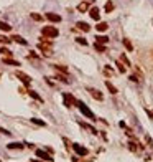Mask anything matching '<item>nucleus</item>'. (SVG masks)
Masks as SVG:
<instances>
[{
  "label": "nucleus",
  "mask_w": 153,
  "mask_h": 162,
  "mask_svg": "<svg viewBox=\"0 0 153 162\" xmlns=\"http://www.w3.org/2000/svg\"><path fill=\"white\" fill-rule=\"evenodd\" d=\"M15 76H17V78H20V81H22V83L25 84V86H30V83H31V78L28 76V74L22 73V71H17V73H15Z\"/></svg>",
  "instance_id": "obj_4"
},
{
  "label": "nucleus",
  "mask_w": 153,
  "mask_h": 162,
  "mask_svg": "<svg viewBox=\"0 0 153 162\" xmlns=\"http://www.w3.org/2000/svg\"><path fill=\"white\" fill-rule=\"evenodd\" d=\"M105 86H107V89L110 91V94H117V88L110 83V81H105Z\"/></svg>",
  "instance_id": "obj_13"
},
{
  "label": "nucleus",
  "mask_w": 153,
  "mask_h": 162,
  "mask_svg": "<svg viewBox=\"0 0 153 162\" xmlns=\"http://www.w3.org/2000/svg\"><path fill=\"white\" fill-rule=\"evenodd\" d=\"M56 79H60L61 81V83H69V79H66V78H64V74H56Z\"/></svg>",
  "instance_id": "obj_26"
},
{
  "label": "nucleus",
  "mask_w": 153,
  "mask_h": 162,
  "mask_svg": "<svg viewBox=\"0 0 153 162\" xmlns=\"http://www.w3.org/2000/svg\"><path fill=\"white\" fill-rule=\"evenodd\" d=\"M112 10H114V3L112 2H107V3H105V12L109 13V12H112Z\"/></svg>",
  "instance_id": "obj_25"
},
{
  "label": "nucleus",
  "mask_w": 153,
  "mask_h": 162,
  "mask_svg": "<svg viewBox=\"0 0 153 162\" xmlns=\"http://www.w3.org/2000/svg\"><path fill=\"white\" fill-rule=\"evenodd\" d=\"M146 113H148V116H150V118L153 119V111H148V109H146Z\"/></svg>",
  "instance_id": "obj_32"
},
{
  "label": "nucleus",
  "mask_w": 153,
  "mask_h": 162,
  "mask_svg": "<svg viewBox=\"0 0 153 162\" xmlns=\"http://www.w3.org/2000/svg\"><path fill=\"white\" fill-rule=\"evenodd\" d=\"M31 18H33V20H38V22H40L41 18H43V17H41V15H38V13H31Z\"/></svg>",
  "instance_id": "obj_30"
},
{
  "label": "nucleus",
  "mask_w": 153,
  "mask_h": 162,
  "mask_svg": "<svg viewBox=\"0 0 153 162\" xmlns=\"http://www.w3.org/2000/svg\"><path fill=\"white\" fill-rule=\"evenodd\" d=\"M28 94H30V96L33 98V99H38L40 103H43V99H41V96L38 94V93H35V91H28Z\"/></svg>",
  "instance_id": "obj_20"
},
{
  "label": "nucleus",
  "mask_w": 153,
  "mask_h": 162,
  "mask_svg": "<svg viewBox=\"0 0 153 162\" xmlns=\"http://www.w3.org/2000/svg\"><path fill=\"white\" fill-rule=\"evenodd\" d=\"M96 42L105 45V43H109V37H102V35H99V37H96Z\"/></svg>",
  "instance_id": "obj_15"
},
{
  "label": "nucleus",
  "mask_w": 153,
  "mask_h": 162,
  "mask_svg": "<svg viewBox=\"0 0 153 162\" xmlns=\"http://www.w3.org/2000/svg\"><path fill=\"white\" fill-rule=\"evenodd\" d=\"M0 53H2L3 56H7V58H12V51L8 48H0Z\"/></svg>",
  "instance_id": "obj_22"
},
{
  "label": "nucleus",
  "mask_w": 153,
  "mask_h": 162,
  "mask_svg": "<svg viewBox=\"0 0 153 162\" xmlns=\"http://www.w3.org/2000/svg\"><path fill=\"white\" fill-rule=\"evenodd\" d=\"M117 68H119V71H120V73H125V66H123L122 63H117Z\"/></svg>",
  "instance_id": "obj_28"
},
{
  "label": "nucleus",
  "mask_w": 153,
  "mask_h": 162,
  "mask_svg": "<svg viewBox=\"0 0 153 162\" xmlns=\"http://www.w3.org/2000/svg\"><path fill=\"white\" fill-rule=\"evenodd\" d=\"M87 8H89V2H82V3L78 5V10L79 12H86Z\"/></svg>",
  "instance_id": "obj_17"
},
{
  "label": "nucleus",
  "mask_w": 153,
  "mask_h": 162,
  "mask_svg": "<svg viewBox=\"0 0 153 162\" xmlns=\"http://www.w3.org/2000/svg\"><path fill=\"white\" fill-rule=\"evenodd\" d=\"M0 30H2V32H12V27L8 25L7 22H0Z\"/></svg>",
  "instance_id": "obj_14"
},
{
  "label": "nucleus",
  "mask_w": 153,
  "mask_h": 162,
  "mask_svg": "<svg viewBox=\"0 0 153 162\" xmlns=\"http://www.w3.org/2000/svg\"><path fill=\"white\" fill-rule=\"evenodd\" d=\"M87 2H94V0H87Z\"/></svg>",
  "instance_id": "obj_33"
},
{
  "label": "nucleus",
  "mask_w": 153,
  "mask_h": 162,
  "mask_svg": "<svg viewBox=\"0 0 153 162\" xmlns=\"http://www.w3.org/2000/svg\"><path fill=\"white\" fill-rule=\"evenodd\" d=\"M36 155L40 159H43L45 162H51L53 159H51V155L48 154V152H45V150H41V149H36Z\"/></svg>",
  "instance_id": "obj_7"
},
{
  "label": "nucleus",
  "mask_w": 153,
  "mask_h": 162,
  "mask_svg": "<svg viewBox=\"0 0 153 162\" xmlns=\"http://www.w3.org/2000/svg\"><path fill=\"white\" fill-rule=\"evenodd\" d=\"M76 42H78L79 45H87V42H86V38H82V37H78V38H76Z\"/></svg>",
  "instance_id": "obj_27"
},
{
  "label": "nucleus",
  "mask_w": 153,
  "mask_h": 162,
  "mask_svg": "<svg viewBox=\"0 0 153 162\" xmlns=\"http://www.w3.org/2000/svg\"><path fill=\"white\" fill-rule=\"evenodd\" d=\"M0 162H2V160H0Z\"/></svg>",
  "instance_id": "obj_34"
},
{
  "label": "nucleus",
  "mask_w": 153,
  "mask_h": 162,
  "mask_svg": "<svg viewBox=\"0 0 153 162\" xmlns=\"http://www.w3.org/2000/svg\"><path fill=\"white\" fill-rule=\"evenodd\" d=\"M76 27H78V30H82V32H91V27L87 25L86 22H78V23H76Z\"/></svg>",
  "instance_id": "obj_11"
},
{
  "label": "nucleus",
  "mask_w": 153,
  "mask_h": 162,
  "mask_svg": "<svg viewBox=\"0 0 153 162\" xmlns=\"http://www.w3.org/2000/svg\"><path fill=\"white\" fill-rule=\"evenodd\" d=\"M76 106H78L79 108V111L82 113V114H84L86 116V118H89L91 121H96V116H94V113L91 111V109L89 108H87L86 106V104L84 103H82V101H78V103H76Z\"/></svg>",
  "instance_id": "obj_1"
},
{
  "label": "nucleus",
  "mask_w": 153,
  "mask_h": 162,
  "mask_svg": "<svg viewBox=\"0 0 153 162\" xmlns=\"http://www.w3.org/2000/svg\"><path fill=\"white\" fill-rule=\"evenodd\" d=\"M122 61H123V63H125V65H127V66H130V61H128V58H127L125 55H122Z\"/></svg>",
  "instance_id": "obj_31"
},
{
  "label": "nucleus",
  "mask_w": 153,
  "mask_h": 162,
  "mask_svg": "<svg viewBox=\"0 0 153 162\" xmlns=\"http://www.w3.org/2000/svg\"><path fill=\"white\" fill-rule=\"evenodd\" d=\"M55 68L58 69V71H61V73H64V74L68 73V68H66V66H61V65H55Z\"/></svg>",
  "instance_id": "obj_24"
},
{
  "label": "nucleus",
  "mask_w": 153,
  "mask_h": 162,
  "mask_svg": "<svg viewBox=\"0 0 153 162\" xmlns=\"http://www.w3.org/2000/svg\"><path fill=\"white\" fill-rule=\"evenodd\" d=\"M3 63H5V65H12V66H20L18 61H15L13 58H7V56L3 58Z\"/></svg>",
  "instance_id": "obj_12"
},
{
  "label": "nucleus",
  "mask_w": 153,
  "mask_h": 162,
  "mask_svg": "<svg viewBox=\"0 0 153 162\" xmlns=\"http://www.w3.org/2000/svg\"><path fill=\"white\" fill-rule=\"evenodd\" d=\"M63 99H64V106L66 108H73V106H76V103H78V99H76L71 93H64Z\"/></svg>",
  "instance_id": "obj_3"
},
{
  "label": "nucleus",
  "mask_w": 153,
  "mask_h": 162,
  "mask_svg": "<svg viewBox=\"0 0 153 162\" xmlns=\"http://www.w3.org/2000/svg\"><path fill=\"white\" fill-rule=\"evenodd\" d=\"M73 149H74V152H76V154H79V155H87V154H89V150H87V147L81 146V144H74V146H73Z\"/></svg>",
  "instance_id": "obj_5"
},
{
  "label": "nucleus",
  "mask_w": 153,
  "mask_h": 162,
  "mask_svg": "<svg viewBox=\"0 0 153 162\" xmlns=\"http://www.w3.org/2000/svg\"><path fill=\"white\" fill-rule=\"evenodd\" d=\"M89 15H91L92 20H99V18H101V13H99V8H97V7L91 8V10H89Z\"/></svg>",
  "instance_id": "obj_10"
},
{
  "label": "nucleus",
  "mask_w": 153,
  "mask_h": 162,
  "mask_svg": "<svg viewBox=\"0 0 153 162\" xmlns=\"http://www.w3.org/2000/svg\"><path fill=\"white\" fill-rule=\"evenodd\" d=\"M89 93H91V96L94 98V99H97V101H102L104 99V94L99 89H94V88H89Z\"/></svg>",
  "instance_id": "obj_8"
},
{
  "label": "nucleus",
  "mask_w": 153,
  "mask_h": 162,
  "mask_svg": "<svg viewBox=\"0 0 153 162\" xmlns=\"http://www.w3.org/2000/svg\"><path fill=\"white\" fill-rule=\"evenodd\" d=\"M46 18H48L50 22H53V23H60L63 18H61V15H58V13H53V12H48L46 13Z\"/></svg>",
  "instance_id": "obj_6"
},
{
  "label": "nucleus",
  "mask_w": 153,
  "mask_h": 162,
  "mask_svg": "<svg viewBox=\"0 0 153 162\" xmlns=\"http://www.w3.org/2000/svg\"><path fill=\"white\" fill-rule=\"evenodd\" d=\"M94 48H96L97 51H101V53H104V51H105V45H102V43H94Z\"/></svg>",
  "instance_id": "obj_19"
},
{
  "label": "nucleus",
  "mask_w": 153,
  "mask_h": 162,
  "mask_svg": "<svg viewBox=\"0 0 153 162\" xmlns=\"http://www.w3.org/2000/svg\"><path fill=\"white\" fill-rule=\"evenodd\" d=\"M97 30L99 32H105V30H107V28H109V25H107V23H105V22H101V23H97Z\"/></svg>",
  "instance_id": "obj_16"
},
{
  "label": "nucleus",
  "mask_w": 153,
  "mask_h": 162,
  "mask_svg": "<svg viewBox=\"0 0 153 162\" xmlns=\"http://www.w3.org/2000/svg\"><path fill=\"white\" fill-rule=\"evenodd\" d=\"M123 45H125V48H127L128 51H132V50H133V45L130 43V40H127V38H123Z\"/></svg>",
  "instance_id": "obj_21"
},
{
  "label": "nucleus",
  "mask_w": 153,
  "mask_h": 162,
  "mask_svg": "<svg viewBox=\"0 0 153 162\" xmlns=\"http://www.w3.org/2000/svg\"><path fill=\"white\" fill-rule=\"evenodd\" d=\"M10 40H12V42H15V43H18V45H25V46L28 45V42H26L25 38H22L20 35H12Z\"/></svg>",
  "instance_id": "obj_9"
},
{
  "label": "nucleus",
  "mask_w": 153,
  "mask_h": 162,
  "mask_svg": "<svg viewBox=\"0 0 153 162\" xmlns=\"http://www.w3.org/2000/svg\"><path fill=\"white\" fill-rule=\"evenodd\" d=\"M31 123H35V124H40V126H45V123H43V121H40V119H36V118H33V119H31Z\"/></svg>",
  "instance_id": "obj_29"
},
{
  "label": "nucleus",
  "mask_w": 153,
  "mask_h": 162,
  "mask_svg": "<svg viewBox=\"0 0 153 162\" xmlns=\"http://www.w3.org/2000/svg\"><path fill=\"white\" fill-rule=\"evenodd\" d=\"M0 43H2V45H8V43H12V40L7 38V37H3V35H0Z\"/></svg>",
  "instance_id": "obj_23"
},
{
  "label": "nucleus",
  "mask_w": 153,
  "mask_h": 162,
  "mask_svg": "<svg viewBox=\"0 0 153 162\" xmlns=\"http://www.w3.org/2000/svg\"><path fill=\"white\" fill-rule=\"evenodd\" d=\"M7 147L8 149H23V144H20V142H10Z\"/></svg>",
  "instance_id": "obj_18"
},
{
  "label": "nucleus",
  "mask_w": 153,
  "mask_h": 162,
  "mask_svg": "<svg viewBox=\"0 0 153 162\" xmlns=\"http://www.w3.org/2000/svg\"><path fill=\"white\" fill-rule=\"evenodd\" d=\"M41 33H43V37H45V38L51 40V38H56L60 32H58V28H55V27H43Z\"/></svg>",
  "instance_id": "obj_2"
}]
</instances>
